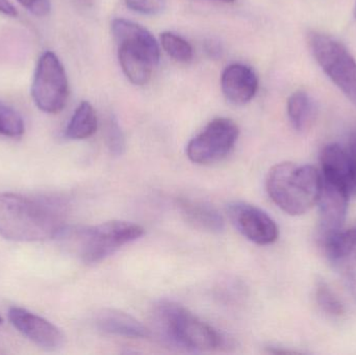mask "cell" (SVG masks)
Masks as SVG:
<instances>
[{
  "instance_id": "obj_1",
  "label": "cell",
  "mask_w": 356,
  "mask_h": 355,
  "mask_svg": "<svg viewBox=\"0 0 356 355\" xmlns=\"http://www.w3.org/2000/svg\"><path fill=\"white\" fill-rule=\"evenodd\" d=\"M68 212L63 198L0 193V236L14 242L56 239Z\"/></svg>"
},
{
  "instance_id": "obj_2",
  "label": "cell",
  "mask_w": 356,
  "mask_h": 355,
  "mask_svg": "<svg viewBox=\"0 0 356 355\" xmlns=\"http://www.w3.org/2000/svg\"><path fill=\"white\" fill-rule=\"evenodd\" d=\"M145 231L136 223L113 220L93 226H67L58 239L67 252L85 264H97L127 244L143 237Z\"/></svg>"
},
{
  "instance_id": "obj_3",
  "label": "cell",
  "mask_w": 356,
  "mask_h": 355,
  "mask_svg": "<svg viewBox=\"0 0 356 355\" xmlns=\"http://www.w3.org/2000/svg\"><path fill=\"white\" fill-rule=\"evenodd\" d=\"M266 187L280 210L291 216H301L317 204L322 175L311 165L280 163L268 173Z\"/></svg>"
},
{
  "instance_id": "obj_4",
  "label": "cell",
  "mask_w": 356,
  "mask_h": 355,
  "mask_svg": "<svg viewBox=\"0 0 356 355\" xmlns=\"http://www.w3.org/2000/svg\"><path fill=\"white\" fill-rule=\"evenodd\" d=\"M159 327L175 345L191 352H211L222 345L221 336L190 311L172 302H162L156 308Z\"/></svg>"
},
{
  "instance_id": "obj_5",
  "label": "cell",
  "mask_w": 356,
  "mask_h": 355,
  "mask_svg": "<svg viewBox=\"0 0 356 355\" xmlns=\"http://www.w3.org/2000/svg\"><path fill=\"white\" fill-rule=\"evenodd\" d=\"M314 58L332 83L356 106V60L341 42L325 33L309 35Z\"/></svg>"
},
{
  "instance_id": "obj_6",
  "label": "cell",
  "mask_w": 356,
  "mask_h": 355,
  "mask_svg": "<svg viewBox=\"0 0 356 355\" xmlns=\"http://www.w3.org/2000/svg\"><path fill=\"white\" fill-rule=\"evenodd\" d=\"M31 97L37 108L47 114L63 110L69 97L66 71L60 58L52 51L40 56L33 73Z\"/></svg>"
},
{
  "instance_id": "obj_7",
  "label": "cell",
  "mask_w": 356,
  "mask_h": 355,
  "mask_svg": "<svg viewBox=\"0 0 356 355\" xmlns=\"http://www.w3.org/2000/svg\"><path fill=\"white\" fill-rule=\"evenodd\" d=\"M238 125L228 118H217L188 142L186 156L194 164L211 165L228 156L238 141Z\"/></svg>"
},
{
  "instance_id": "obj_8",
  "label": "cell",
  "mask_w": 356,
  "mask_h": 355,
  "mask_svg": "<svg viewBox=\"0 0 356 355\" xmlns=\"http://www.w3.org/2000/svg\"><path fill=\"white\" fill-rule=\"evenodd\" d=\"M227 213L234 227L252 243L270 245L278 239L277 224L265 210L246 202L236 201L227 206Z\"/></svg>"
},
{
  "instance_id": "obj_9",
  "label": "cell",
  "mask_w": 356,
  "mask_h": 355,
  "mask_svg": "<svg viewBox=\"0 0 356 355\" xmlns=\"http://www.w3.org/2000/svg\"><path fill=\"white\" fill-rule=\"evenodd\" d=\"M350 195L342 188L322 179L319 206V237L322 246L343 231Z\"/></svg>"
},
{
  "instance_id": "obj_10",
  "label": "cell",
  "mask_w": 356,
  "mask_h": 355,
  "mask_svg": "<svg viewBox=\"0 0 356 355\" xmlns=\"http://www.w3.org/2000/svg\"><path fill=\"white\" fill-rule=\"evenodd\" d=\"M8 319L19 333L43 349L51 352L64 345L65 336L60 329L24 308H10Z\"/></svg>"
},
{
  "instance_id": "obj_11",
  "label": "cell",
  "mask_w": 356,
  "mask_h": 355,
  "mask_svg": "<svg viewBox=\"0 0 356 355\" xmlns=\"http://www.w3.org/2000/svg\"><path fill=\"white\" fill-rule=\"evenodd\" d=\"M320 163L322 179L342 188L350 196L356 195L355 167L345 146L338 143L324 146Z\"/></svg>"
},
{
  "instance_id": "obj_12",
  "label": "cell",
  "mask_w": 356,
  "mask_h": 355,
  "mask_svg": "<svg viewBox=\"0 0 356 355\" xmlns=\"http://www.w3.org/2000/svg\"><path fill=\"white\" fill-rule=\"evenodd\" d=\"M323 247L356 302V229L341 231Z\"/></svg>"
},
{
  "instance_id": "obj_13",
  "label": "cell",
  "mask_w": 356,
  "mask_h": 355,
  "mask_svg": "<svg viewBox=\"0 0 356 355\" xmlns=\"http://www.w3.org/2000/svg\"><path fill=\"white\" fill-rule=\"evenodd\" d=\"M221 87L228 101L242 106L254 97L259 88V79L250 67L232 64L222 73Z\"/></svg>"
},
{
  "instance_id": "obj_14",
  "label": "cell",
  "mask_w": 356,
  "mask_h": 355,
  "mask_svg": "<svg viewBox=\"0 0 356 355\" xmlns=\"http://www.w3.org/2000/svg\"><path fill=\"white\" fill-rule=\"evenodd\" d=\"M112 33L118 46H127L141 52L154 64L160 62V46L154 35L141 25L125 19H115L112 22Z\"/></svg>"
},
{
  "instance_id": "obj_15",
  "label": "cell",
  "mask_w": 356,
  "mask_h": 355,
  "mask_svg": "<svg viewBox=\"0 0 356 355\" xmlns=\"http://www.w3.org/2000/svg\"><path fill=\"white\" fill-rule=\"evenodd\" d=\"M98 331L106 335L127 339H148L150 331L140 321L127 313L112 308L100 311L95 317Z\"/></svg>"
},
{
  "instance_id": "obj_16",
  "label": "cell",
  "mask_w": 356,
  "mask_h": 355,
  "mask_svg": "<svg viewBox=\"0 0 356 355\" xmlns=\"http://www.w3.org/2000/svg\"><path fill=\"white\" fill-rule=\"evenodd\" d=\"M177 206L184 220L198 231L220 233L225 229L223 216L207 202L181 198L178 200Z\"/></svg>"
},
{
  "instance_id": "obj_17",
  "label": "cell",
  "mask_w": 356,
  "mask_h": 355,
  "mask_svg": "<svg viewBox=\"0 0 356 355\" xmlns=\"http://www.w3.org/2000/svg\"><path fill=\"white\" fill-rule=\"evenodd\" d=\"M118 58L123 72L131 83L136 85L149 83L156 64L148 56L127 46H118Z\"/></svg>"
},
{
  "instance_id": "obj_18",
  "label": "cell",
  "mask_w": 356,
  "mask_h": 355,
  "mask_svg": "<svg viewBox=\"0 0 356 355\" xmlns=\"http://www.w3.org/2000/svg\"><path fill=\"white\" fill-rule=\"evenodd\" d=\"M316 106L307 92L297 91L288 100V116L297 131H307L315 122Z\"/></svg>"
},
{
  "instance_id": "obj_19",
  "label": "cell",
  "mask_w": 356,
  "mask_h": 355,
  "mask_svg": "<svg viewBox=\"0 0 356 355\" xmlns=\"http://www.w3.org/2000/svg\"><path fill=\"white\" fill-rule=\"evenodd\" d=\"M95 110L90 102L83 101L73 114L66 129V137L71 140H85L97 131Z\"/></svg>"
},
{
  "instance_id": "obj_20",
  "label": "cell",
  "mask_w": 356,
  "mask_h": 355,
  "mask_svg": "<svg viewBox=\"0 0 356 355\" xmlns=\"http://www.w3.org/2000/svg\"><path fill=\"white\" fill-rule=\"evenodd\" d=\"M161 44L165 51L177 62L188 63L193 58L192 46L180 35L165 31L161 35Z\"/></svg>"
},
{
  "instance_id": "obj_21",
  "label": "cell",
  "mask_w": 356,
  "mask_h": 355,
  "mask_svg": "<svg viewBox=\"0 0 356 355\" xmlns=\"http://www.w3.org/2000/svg\"><path fill=\"white\" fill-rule=\"evenodd\" d=\"M24 122L18 112L0 101V135L10 138L21 137Z\"/></svg>"
},
{
  "instance_id": "obj_22",
  "label": "cell",
  "mask_w": 356,
  "mask_h": 355,
  "mask_svg": "<svg viewBox=\"0 0 356 355\" xmlns=\"http://www.w3.org/2000/svg\"><path fill=\"white\" fill-rule=\"evenodd\" d=\"M316 299L322 311L330 316L340 317L345 314L344 304L325 283H318Z\"/></svg>"
},
{
  "instance_id": "obj_23",
  "label": "cell",
  "mask_w": 356,
  "mask_h": 355,
  "mask_svg": "<svg viewBox=\"0 0 356 355\" xmlns=\"http://www.w3.org/2000/svg\"><path fill=\"white\" fill-rule=\"evenodd\" d=\"M106 141L111 154L115 156H120L125 151V138L122 129L119 125L118 120L114 116H111L106 126Z\"/></svg>"
},
{
  "instance_id": "obj_24",
  "label": "cell",
  "mask_w": 356,
  "mask_h": 355,
  "mask_svg": "<svg viewBox=\"0 0 356 355\" xmlns=\"http://www.w3.org/2000/svg\"><path fill=\"white\" fill-rule=\"evenodd\" d=\"M127 8L139 14H161L166 8V0H124Z\"/></svg>"
},
{
  "instance_id": "obj_25",
  "label": "cell",
  "mask_w": 356,
  "mask_h": 355,
  "mask_svg": "<svg viewBox=\"0 0 356 355\" xmlns=\"http://www.w3.org/2000/svg\"><path fill=\"white\" fill-rule=\"evenodd\" d=\"M23 8H26L29 13L43 18L49 15L51 10V2L50 0H17Z\"/></svg>"
},
{
  "instance_id": "obj_26",
  "label": "cell",
  "mask_w": 356,
  "mask_h": 355,
  "mask_svg": "<svg viewBox=\"0 0 356 355\" xmlns=\"http://www.w3.org/2000/svg\"><path fill=\"white\" fill-rule=\"evenodd\" d=\"M204 47L205 51H207V53L209 54L211 58H221L223 49H222L221 44H220L219 42L213 39L209 40V41L205 42Z\"/></svg>"
},
{
  "instance_id": "obj_27",
  "label": "cell",
  "mask_w": 356,
  "mask_h": 355,
  "mask_svg": "<svg viewBox=\"0 0 356 355\" xmlns=\"http://www.w3.org/2000/svg\"><path fill=\"white\" fill-rule=\"evenodd\" d=\"M351 160H353V167H355V177H356V131L355 133H351L349 137L348 143L345 145Z\"/></svg>"
},
{
  "instance_id": "obj_28",
  "label": "cell",
  "mask_w": 356,
  "mask_h": 355,
  "mask_svg": "<svg viewBox=\"0 0 356 355\" xmlns=\"http://www.w3.org/2000/svg\"><path fill=\"white\" fill-rule=\"evenodd\" d=\"M0 14L8 17H16L18 13L15 6L10 3V0H0Z\"/></svg>"
},
{
  "instance_id": "obj_29",
  "label": "cell",
  "mask_w": 356,
  "mask_h": 355,
  "mask_svg": "<svg viewBox=\"0 0 356 355\" xmlns=\"http://www.w3.org/2000/svg\"><path fill=\"white\" fill-rule=\"evenodd\" d=\"M217 1L224 2V3H234L236 0H217Z\"/></svg>"
},
{
  "instance_id": "obj_30",
  "label": "cell",
  "mask_w": 356,
  "mask_h": 355,
  "mask_svg": "<svg viewBox=\"0 0 356 355\" xmlns=\"http://www.w3.org/2000/svg\"><path fill=\"white\" fill-rule=\"evenodd\" d=\"M353 14H355V17L356 18V4H355V10H353Z\"/></svg>"
},
{
  "instance_id": "obj_31",
  "label": "cell",
  "mask_w": 356,
  "mask_h": 355,
  "mask_svg": "<svg viewBox=\"0 0 356 355\" xmlns=\"http://www.w3.org/2000/svg\"><path fill=\"white\" fill-rule=\"evenodd\" d=\"M1 323H2V318H1V317H0V325H1Z\"/></svg>"
}]
</instances>
